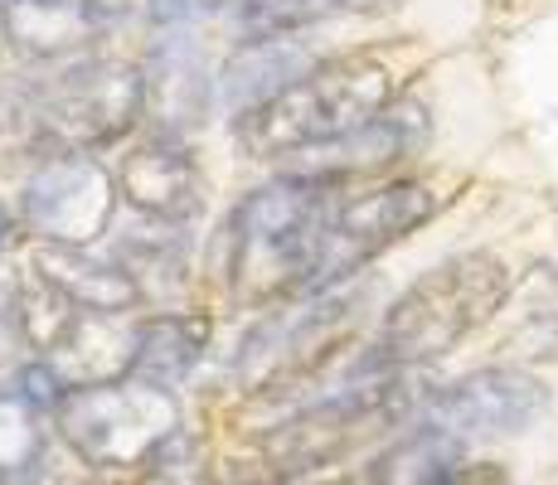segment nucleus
Segmentation results:
<instances>
[{
  "label": "nucleus",
  "instance_id": "f03ea898",
  "mask_svg": "<svg viewBox=\"0 0 558 485\" xmlns=\"http://www.w3.org/2000/svg\"><path fill=\"white\" fill-rule=\"evenodd\" d=\"M142 122V69L78 59L49 78L0 88V160H45L53 150H102Z\"/></svg>",
  "mask_w": 558,
  "mask_h": 485
},
{
  "label": "nucleus",
  "instance_id": "6ab92c4d",
  "mask_svg": "<svg viewBox=\"0 0 558 485\" xmlns=\"http://www.w3.org/2000/svg\"><path fill=\"white\" fill-rule=\"evenodd\" d=\"M214 0H151V20L156 25H190V20L195 15H204V10H209Z\"/></svg>",
  "mask_w": 558,
  "mask_h": 485
},
{
  "label": "nucleus",
  "instance_id": "ddd939ff",
  "mask_svg": "<svg viewBox=\"0 0 558 485\" xmlns=\"http://www.w3.org/2000/svg\"><path fill=\"white\" fill-rule=\"evenodd\" d=\"M29 267H35L39 282H49L63 301H73L83 311H136L146 296V287L122 263H102L88 247L35 243L29 247Z\"/></svg>",
  "mask_w": 558,
  "mask_h": 485
},
{
  "label": "nucleus",
  "instance_id": "4468645a",
  "mask_svg": "<svg viewBox=\"0 0 558 485\" xmlns=\"http://www.w3.org/2000/svg\"><path fill=\"white\" fill-rule=\"evenodd\" d=\"M204 344H209V316L185 311V316H151V320H142L132 379L156 384V388H175L199 364Z\"/></svg>",
  "mask_w": 558,
  "mask_h": 485
},
{
  "label": "nucleus",
  "instance_id": "423d86ee",
  "mask_svg": "<svg viewBox=\"0 0 558 485\" xmlns=\"http://www.w3.org/2000/svg\"><path fill=\"white\" fill-rule=\"evenodd\" d=\"M442 204L447 194L433 180H384V185L350 194L345 204H336V214L326 223V247H320V263L306 296H320V291H336L340 282H350L369 257H379L403 233L427 223Z\"/></svg>",
  "mask_w": 558,
  "mask_h": 485
},
{
  "label": "nucleus",
  "instance_id": "20e7f679",
  "mask_svg": "<svg viewBox=\"0 0 558 485\" xmlns=\"http://www.w3.org/2000/svg\"><path fill=\"white\" fill-rule=\"evenodd\" d=\"M510 296V272L496 253H461L423 272L389 306L379 330V354L393 364H423L457 350L476 326H486Z\"/></svg>",
  "mask_w": 558,
  "mask_h": 485
},
{
  "label": "nucleus",
  "instance_id": "9b49d317",
  "mask_svg": "<svg viewBox=\"0 0 558 485\" xmlns=\"http://www.w3.org/2000/svg\"><path fill=\"white\" fill-rule=\"evenodd\" d=\"M117 190L136 214L156 223H190L204 204L199 166L180 142H146L117 170Z\"/></svg>",
  "mask_w": 558,
  "mask_h": 485
},
{
  "label": "nucleus",
  "instance_id": "f8f14e48",
  "mask_svg": "<svg viewBox=\"0 0 558 485\" xmlns=\"http://www.w3.org/2000/svg\"><path fill=\"white\" fill-rule=\"evenodd\" d=\"M102 29V0H5V10H0V35L10 39V49L39 63L88 49Z\"/></svg>",
  "mask_w": 558,
  "mask_h": 485
},
{
  "label": "nucleus",
  "instance_id": "f3484780",
  "mask_svg": "<svg viewBox=\"0 0 558 485\" xmlns=\"http://www.w3.org/2000/svg\"><path fill=\"white\" fill-rule=\"evenodd\" d=\"M45 437H39V403L15 388H0V481L35 476Z\"/></svg>",
  "mask_w": 558,
  "mask_h": 485
},
{
  "label": "nucleus",
  "instance_id": "412c9836",
  "mask_svg": "<svg viewBox=\"0 0 558 485\" xmlns=\"http://www.w3.org/2000/svg\"><path fill=\"white\" fill-rule=\"evenodd\" d=\"M326 5H330V15H340V10H379L389 0H326Z\"/></svg>",
  "mask_w": 558,
  "mask_h": 485
},
{
  "label": "nucleus",
  "instance_id": "0eeeda50",
  "mask_svg": "<svg viewBox=\"0 0 558 485\" xmlns=\"http://www.w3.org/2000/svg\"><path fill=\"white\" fill-rule=\"evenodd\" d=\"M117 175L88 156V150H53L35 160L20 185V219L39 243L88 247L107 233L117 214Z\"/></svg>",
  "mask_w": 558,
  "mask_h": 485
},
{
  "label": "nucleus",
  "instance_id": "a211bd4d",
  "mask_svg": "<svg viewBox=\"0 0 558 485\" xmlns=\"http://www.w3.org/2000/svg\"><path fill=\"white\" fill-rule=\"evenodd\" d=\"M326 15H330L326 0H243L239 20H243V35L253 39H287Z\"/></svg>",
  "mask_w": 558,
  "mask_h": 485
},
{
  "label": "nucleus",
  "instance_id": "9d476101",
  "mask_svg": "<svg viewBox=\"0 0 558 485\" xmlns=\"http://www.w3.org/2000/svg\"><path fill=\"white\" fill-rule=\"evenodd\" d=\"M136 340H142V320L126 311H73L63 330L49 340L45 364L63 388H88V384H117L132 374Z\"/></svg>",
  "mask_w": 558,
  "mask_h": 485
},
{
  "label": "nucleus",
  "instance_id": "6e6552de",
  "mask_svg": "<svg viewBox=\"0 0 558 485\" xmlns=\"http://www.w3.org/2000/svg\"><path fill=\"white\" fill-rule=\"evenodd\" d=\"M544 408H549V388L534 379V374L500 364V369H476L466 379L447 384L442 393H433L427 423L461 441L510 437V433H524Z\"/></svg>",
  "mask_w": 558,
  "mask_h": 485
},
{
  "label": "nucleus",
  "instance_id": "7ed1b4c3",
  "mask_svg": "<svg viewBox=\"0 0 558 485\" xmlns=\"http://www.w3.org/2000/svg\"><path fill=\"white\" fill-rule=\"evenodd\" d=\"M399 88L403 73L393 69L389 53L360 49L345 53V59L306 69L292 88H282L263 107H253L248 117H239V136L263 160L296 156V150H316V146H340L345 136L379 122L399 102Z\"/></svg>",
  "mask_w": 558,
  "mask_h": 485
},
{
  "label": "nucleus",
  "instance_id": "39448f33",
  "mask_svg": "<svg viewBox=\"0 0 558 485\" xmlns=\"http://www.w3.org/2000/svg\"><path fill=\"white\" fill-rule=\"evenodd\" d=\"M53 417H59L63 447L93 471L151 466L160 451L180 437L175 393L142 379L69 388L53 403Z\"/></svg>",
  "mask_w": 558,
  "mask_h": 485
},
{
  "label": "nucleus",
  "instance_id": "2eb2a0df",
  "mask_svg": "<svg viewBox=\"0 0 558 485\" xmlns=\"http://www.w3.org/2000/svg\"><path fill=\"white\" fill-rule=\"evenodd\" d=\"M302 73H306V53H296L287 39H253V45L223 69V93L239 107V117H248L267 97L292 88Z\"/></svg>",
  "mask_w": 558,
  "mask_h": 485
},
{
  "label": "nucleus",
  "instance_id": "1a4fd4ad",
  "mask_svg": "<svg viewBox=\"0 0 558 485\" xmlns=\"http://www.w3.org/2000/svg\"><path fill=\"white\" fill-rule=\"evenodd\" d=\"M214 112V78L190 35H160L142 63V122L156 142H185Z\"/></svg>",
  "mask_w": 558,
  "mask_h": 485
},
{
  "label": "nucleus",
  "instance_id": "dca6fc26",
  "mask_svg": "<svg viewBox=\"0 0 558 485\" xmlns=\"http://www.w3.org/2000/svg\"><path fill=\"white\" fill-rule=\"evenodd\" d=\"M461 471V437L423 423L399 447H389L369 471V485H442Z\"/></svg>",
  "mask_w": 558,
  "mask_h": 485
},
{
  "label": "nucleus",
  "instance_id": "4be33fe9",
  "mask_svg": "<svg viewBox=\"0 0 558 485\" xmlns=\"http://www.w3.org/2000/svg\"><path fill=\"white\" fill-rule=\"evenodd\" d=\"M0 10H5V0H0Z\"/></svg>",
  "mask_w": 558,
  "mask_h": 485
},
{
  "label": "nucleus",
  "instance_id": "aec40b11",
  "mask_svg": "<svg viewBox=\"0 0 558 485\" xmlns=\"http://www.w3.org/2000/svg\"><path fill=\"white\" fill-rule=\"evenodd\" d=\"M146 485H204V481L195 466H170L166 451H160L151 466H146Z\"/></svg>",
  "mask_w": 558,
  "mask_h": 485
},
{
  "label": "nucleus",
  "instance_id": "f257e3e1",
  "mask_svg": "<svg viewBox=\"0 0 558 485\" xmlns=\"http://www.w3.org/2000/svg\"><path fill=\"white\" fill-rule=\"evenodd\" d=\"M336 175L311 170L257 185L239 199L223 229V282L243 311L306 296L336 214Z\"/></svg>",
  "mask_w": 558,
  "mask_h": 485
}]
</instances>
